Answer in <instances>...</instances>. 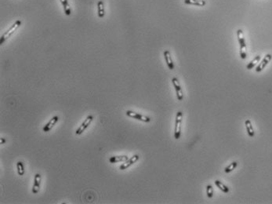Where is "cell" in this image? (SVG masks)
Segmentation results:
<instances>
[{"label":"cell","mask_w":272,"mask_h":204,"mask_svg":"<svg viewBox=\"0 0 272 204\" xmlns=\"http://www.w3.org/2000/svg\"><path fill=\"white\" fill-rule=\"evenodd\" d=\"M237 36H238V42H239V45H240V57L242 59H246L247 57L246 44V41H245L243 30L238 29L237 31Z\"/></svg>","instance_id":"6da1fadb"},{"label":"cell","mask_w":272,"mask_h":204,"mask_svg":"<svg viewBox=\"0 0 272 204\" xmlns=\"http://www.w3.org/2000/svg\"><path fill=\"white\" fill-rule=\"evenodd\" d=\"M20 25H21V21H20V20H17L16 22L14 23L12 26L10 27V29H8V30L5 32L4 34L1 36V39H0V44L2 45V43H3L7 39L10 38V36L14 34V32H15V31H16Z\"/></svg>","instance_id":"7a4b0ae2"},{"label":"cell","mask_w":272,"mask_h":204,"mask_svg":"<svg viewBox=\"0 0 272 204\" xmlns=\"http://www.w3.org/2000/svg\"><path fill=\"white\" fill-rule=\"evenodd\" d=\"M182 117L183 114L181 112H178L176 117V122H175V130L174 137L176 140H178L181 138V123H182Z\"/></svg>","instance_id":"3957f363"},{"label":"cell","mask_w":272,"mask_h":204,"mask_svg":"<svg viewBox=\"0 0 272 204\" xmlns=\"http://www.w3.org/2000/svg\"><path fill=\"white\" fill-rule=\"evenodd\" d=\"M125 114H126L127 116L130 117V118H133L135 119L142 121V122H149L151 121V119L149 118V117L144 116H143V115H141L139 114V113H137V112H133V111H127V112H125Z\"/></svg>","instance_id":"277c9868"},{"label":"cell","mask_w":272,"mask_h":204,"mask_svg":"<svg viewBox=\"0 0 272 204\" xmlns=\"http://www.w3.org/2000/svg\"><path fill=\"white\" fill-rule=\"evenodd\" d=\"M172 82H173V86H174L175 90H176V93H177V99L179 100H182L184 98L183 92H182V89H181V86L180 85V82H179V80L177 78H173L172 79Z\"/></svg>","instance_id":"5b68a950"},{"label":"cell","mask_w":272,"mask_h":204,"mask_svg":"<svg viewBox=\"0 0 272 204\" xmlns=\"http://www.w3.org/2000/svg\"><path fill=\"white\" fill-rule=\"evenodd\" d=\"M93 119H94V117H93V116H88L87 118L85 119V121L82 123L81 126L79 127V129L76 130V134H77V135H80V134H82V133L84 132V130L90 125V123H91V122L93 121Z\"/></svg>","instance_id":"8992f818"},{"label":"cell","mask_w":272,"mask_h":204,"mask_svg":"<svg viewBox=\"0 0 272 204\" xmlns=\"http://www.w3.org/2000/svg\"><path fill=\"white\" fill-rule=\"evenodd\" d=\"M271 59H272L271 54H267L266 56L264 57V58L262 60L261 63H260L258 66H257V68H256V72H261V71L264 70V68L267 65L268 63L270 62Z\"/></svg>","instance_id":"52a82bcc"},{"label":"cell","mask_w":272,"mask_h":204,"mask_svg":"<svg viewBox=\"0 0 272 204\" xmlns=\"http://www.w3.org/2000/svg\"><path fill=\"white\" fill-rule=\"evenodd\" d=\"M139 158H140L139 156H137V155H135V156H133L131 159H129L126 160L125 162H124V163H122V164L121 166H120V167H119V168H120V170H122L127 169L128 167H129L130 166H132V165H133V163H135V162H137V160L139 159Z\"/></svg>","instance_id":"ba28073f"},{"label":"cell","mask_w":272,"mask_h":204,"mask_svg":"<svg viewBox=\"0 0 272 204\" xmlns=\"http://www.w3.org/2000/svg\"><path fill=\"white\" fill-rule=\"evenodd\" d=\"M58 120H59V116H54V117H53V118L50 119V122H48L47 124H46V126L43 127L44 132H49V131H50V130H51V129L53 128L54 126H55L56 123L58 122Z\"/></svg>","instance_id":"9c48e42d"},{"label":"cell","mask_w":272,"mask_h":204,"mask_svg":"<svg viewBox=\"0 0 272 204\" xmlns=\"http://www.w3.org/2000/svg\"><path fill=\"white\" fill-rule=\"evenodd\" d=\"M40 183H41V175L39 174H36V176H35L34 185L32 188V192L34 194H37L39 191Z\"/></svg>","instance_id":"30bf717a"},{"label":"cell","mask_w":272,"mask_h":204,"mask_svg":"<svg viewBox=\"0 0 272 204\" xmlns=\"http://www.w3.org/2000/svg\"><path fill=\"white\" fill-rule=\"evenodd\" d=\"M164 57H165L167 66L169 67L170 70H173L174 69V64H173V60H172V57H171L170 53H169V50H165L164 51Z\"/></svg>","instance_id":"8fae6325"},{"label":"cell","mask_w":272,"mask_h":204,"mask_svg":"<svg viewBox=\"0 0 272 204\" xmlns=\"http://www.w3.org/2000/svg\"><path fill=\"white\" fill-rule=\"evenodd\" d=\"M184 3L187 5L203 6L206 4V0H184Z\"/></svg>","instance_id":"7c38bea8"},{"label":"cell","mask_w":272,"mask_h":204,"mask_svg":"<svg viewBox=\"0 0 272 204\" xmlns=\"http://www.w3.org/2000/svg\"><path fill=\"white\" fill-rule=\"evenodd\" d=\"M245 125H246V130H247V133H248L249 136L252 138V137H254L255 135V131L253 130V127H252V122L249 119H247L246 120V122H245Z\"/></svg>","instance_id":"4fadbf2b"},{"label":"cell","mask_w":272,"mask_h":204,"mask_svg":"<svg viewBox=\"0 0 272 204\" xmlns=\"http://www.w3.org/2000/svg\"><path fill=\"white\" fill-rule=\"evenodd\" d=\"M97 14L100 18H103L105 15L104 13V2L100 0L97 2Z\"/></svg>","instance_id":"5bb4252c"},{"label":"cell","mask_w":272,"mask_h":204,"mask_svg":"<svg viewBox=\"0 0 272 204\" xmlns=\"http://www.w3.org/2000/svg\"><path fill=\"white\" fill-rule=\"evenodd\" d=\"M60 2H61L62 6H63V8H64V14L67 15V16H70L72 14V9L70 7L69 4H68V0H60Z\"/></svg>","instance_id":"9a60e30c"},{"label":"cell","mask_w":272,"mask_h":204,"mask_svg":"<svg viewBox=\"0 0 272 204\" xmlns=\"http://www.w3.org/2000/svg\"><path fill=\"white\" fill-rule=\"evenodd\" d=\"M126 160H128V157L126 156H112L109 159L110 162H111V163H115V162H125Z\"/></svg>","instance_id":"2e32d148"},{"label":"cell","mask_w":272,"mask_h":204,"mask_svg":"<svg viewBox=\"0 0 272 204\" xmlns=\"http://www.w3.org/2000/svg\"><path fill=\"white\" fill-rule=\"evenodd\" d=\"M260 58H261V57H260V55L255 57L254 59H253V60H252V61H250V62H249L248 64H247V66H246L247 69H249V70H251V69H252V68H254L255 65H256V64H257V63H258L259 61H260Z\"/></svg>","instance_id":"e0dca14e"},{"label":"cell","mask_w":272,"mask_h":204,"mask_svg":"<svg viewBox=\"0 0 272 204\" xmlns=\"http://www.w3.org/2000/svg\"><path fill=\"white\" fill-rule=\"evenodd\" d=\"M215 184H216V185H217V186L218 187V188H220L222 192H225V193H227V192H229V191H230V189H229V188H227L226 185H224V184H223L222 182L220 181H217V180L215 181Z\"/></svg>","instance_id":"ac0fdd59"},{"label":"cell","mask_w":272,"mask_h":204,"mask_svg":"<svg viewBox=\"0 0 272 204\" xmlns=\"http://www.w3.org/2000/svg\"><path fill=\"white\" fill-rule=\"evenodd\" d=\"M17 173L20 176H23L24 174V165H23V162L19 161V162L17 163Z\"/></svg>","instance_id":"d6986e66"},{"label":"cell","mask_w":272,"mask_h":204,"mask_svg":"<svg viewBox=\"0 0 272 204\" xmlns=\"http://www.w3.org/2000/svg\"><path fill=\"white\" fill-rule=\"evenodd\" d=\"M237 166H238V162H231V163H230L228 166H227L226 168L224 169V172L227 173H227L231 172L232 170H234V169L236 168Z\"/></svg>","instance_id":"ffe728a7"},{"label":"cell","mask_w":272,"mask_h":204,"mask_svg":"<svg viewBox=\"0 0 272 204\" xmlns=\"http://www.w3.org/2000/svg\"><path fill=\"white\" fill-rule=\"evenodd\" d=\"M206 193L209 198H212L213 196V188L211 185H208L206 187Z\"/></svg>","instance_id":"44dd1931"},{"label":"cell","mask_w":272,"mask_h":204,"mask_svg":"<svg viewBox=\"0 0 272 204\" xmlns=\"http://www.w3.org/2000/svg\"><path fill=\"white\" fill-rule=\"evenodd\" d=\"M3 142H5V141L4 140L2 141V140H1V143H3Z\"/></svg>","instance_id":"7402d4cb"}]
</instances>
